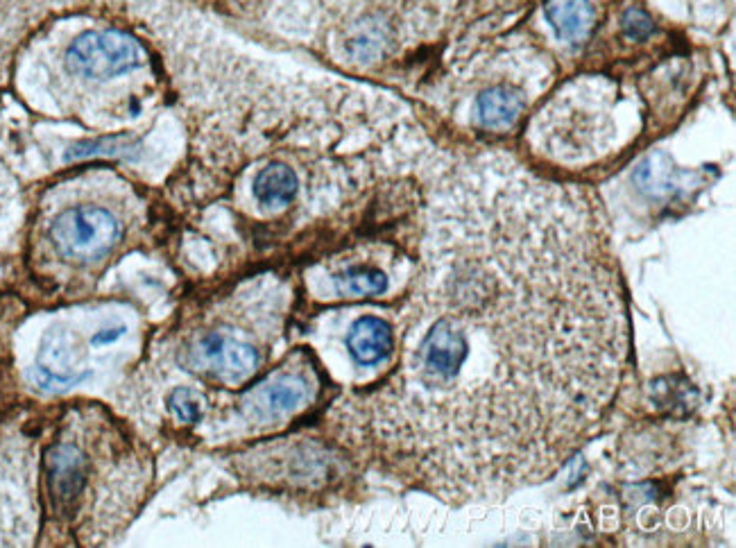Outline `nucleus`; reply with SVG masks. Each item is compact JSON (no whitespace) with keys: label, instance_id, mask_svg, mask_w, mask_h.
<instances>
[{"label":"nucleus","instance_id":"obj_9","mask_svg":"<svg viewBox=\"0 0 736 548\" xmlns=\"http://www.w3.org/2000/svg\"><path fill=\"white\" fill-rule=\"evenodd\" d=\"M544 14L569 44H580L594 28V10L587 0H546Z\"/></svg>","mask_w":736,"mask_h":548},{"label":"nucleus","instance_id":"obj_10","mask_svg":"<svg viewBox=\"0 0 736 548\" xmlns=\"http://www.w3.org/2000/svg\"><path fill=\"white\" fill-rule=\"evenodd\" d=\"M299 191V182L295 170L281 161H272L254 179V198L259 200L261 207L277 211L288 207L295 200Z\"/></svg>","mask_w":736,"mask_h":548},{"label":"nucleus","instance_id":"obj_6","mask_svg":"<svg viewBox=\"0 0 736 548\" xmlns=\"http://www.w3.org/2000/svg\"><path fill=\"white\" fill-rule=\"evenodd\" d=\"M46 476H48V492L57 508H71L77 501L84 478H87V462L84 456L71 444H59L50 449L46 456Z\"/></svg>","mask_w":736,"mask_h":548},{"label":"nucleus","instance_id":"obj_3","mask_svg":"<svg viewBox=\"0 0 736 548\" xmlns=\"http://www.w3.org/2000/svg\"><path fill=\"white\" fill-rule=\"evenodd\" d=\"M141 64V46L118 30L84 32L66 53L68 71L87 80H111Z\"/></svg>","mask_w":736,"mask_h":548},{"label":"nucleus","instance_id":"obj_7","mask_svg":"<svg viewBox=\"0 0 736 548\" xmlns=\"http://www.w3.org/2000/svg\"><path fill=\"white\" fill-rule=\"evenodd\" d=\"M311 395L306 379L297 374H284L256 388L245 401V410L259 419L281 417L297 410Z\"/></svg>","mask_w":736,"mask_h":548},{"label":"nucleus","instance_id":"obj_2","mask_svg":"<svg viewBox=\"0 0 736 548\" xmlns=\"http://www.w3.org/2000/svg\"><path fill=\"white\" fill-rule=\"evenodd\" d=\"M50 243L66 261L93 263L114 250L121 238V225L107 209L71 207L59 213L50 225Z\"/></svg>","mask_w":736,"mask_h":548},{"label":"nucleus","instance_id":"obj_14","mask_svg":"<svg viewBox=\"0 0 736 548\" xmlns=\"http://www.w3.org/2000/svg\"><path fill=\"white\" fill-rule=\"evenodd\" d=\"M655 32V25L650 21V16L639 12V10H630L626 16H623V34L635 41H644L648 39L650 34Z\"/></svg>","mask_w":736,"mask_h":548},{"label":"nucleus","instance_id":"obj_1","mask_svg":"<svg viewBox=\"0 0 736 548\" xmlns=\"http://www.w3.org/2000/svg\"><path fill=\"white\" fill-rule=\"evenodd\" d=\"M503 179L447 213L417 342L426 474L449 501L555 474L619 388L628 318L598 234L558 188Z\"/></svg>","mask_w":736,"mask_h":548},{"label":"nucleus","instance_id":"obj_5","mask_svg":"<svg viewBox=\"0 0 736 548\" xmlns=\"http://www.w3.org/2000/svg\"><path fill=\"white\" fill-rule=\"evenodd\" d=\"M75 345L66 329H53L46 333L39 351L37 383L48 392H64L73 388L84 374H75Z\"/></svg>","mask_w":736,"mask_h":548},{"label":"nucleus","instance_id":"obj_13","mask_svg":"<svg viewBox=\"0 0 736 548\" xmlns=\"http://www.w3.org/2000/svg\"><path fill=\"white\" fill-rule=\"evenodd\" d=\"M168 408H170V413H173L179 422H184V424H195V422H200V417H202L200 401L193 395V390H188V388H175L173 392H170Z\"/></svg>","mask_w":736,"mask_h":548},{"label":"nucleus","instance_id":"obj_8","mask_svg":"<svg viewBox=\"0 0 736 548\" xmlns=\"http://www.w3.org/2000/svg\"><path fill=\"white\" fill-rule=\"evenodd\" d=\"M347 349L358 365L374 367L392 354L395 333H392V327L385 320L374 318V315H363L347 333Z\"/></svg>","mask_w":736,"mask_h":548},{"label":"nucleus","instance_id":"obj_11","mask_svg":"<svg viewBox=\"0 0 736 548\" xmlns=\"http://www.w3.org/2000/svg\"><path fill=\"white\" fill-rule=\"evenodd\" d=\"M521 109H524L521 93L503 87L487 89L476 100V116L487 130H506L515 125Z\"/></svg>","mask_w":736,"mask_h":548},{"label":"nucleus","instance_id":"obj_12","mask_svg":"<svg viewBox=\"0 0 736 548\" xmlns=\"http://www.w3.org/2000/svg\"><path fill=\"white\" fill-rule=\"evenodd\" d=\"M333 284H336L338 293L342 295H356V297H372L383 295L388 290V274L376 268H347L338 274H333Z\"/></svg>","mask_w":736,"mask_h":548},{"label":"nucleus","instance_id":"obj_4","mask_svg":"<svg viewBox=\"0 0 736 548\" xmlns=\"http://www.w3.org/2000/svg\"><path fill=\"white\" fill-rule=\"evenodd\" d=\"M195 365L218 374L225 381H243L259 367V354L252 345L225 338L220 333L202 338L195 345Z\"/></svg>","mask_w":736,"mask_h":548},{"label":"nucleus","instance_id":"obj_15","mask_svg":"<svg viewBox=\"0 0 736 548\" xmlns=\"http://www.w3.org/2000/svg\"><path fill=\"white\" fill-rule=\"evenodd\" d=\"M127 329L123 327V324H121V327H105V329H102V331H98L96 333V336H93V345H96V347H100V345H111V342H116L118 338H121L123 336V333H125Z\"/></svg>","mask_w":736,"mask_h":548}]
</instances>
